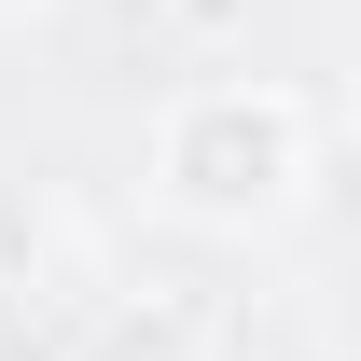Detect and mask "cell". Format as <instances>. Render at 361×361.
Listing matches in <instances>:
<instances>
[{
    "instance_id": "obj_1",
    "label": "cell",
    "mask_w": 361,
    "mask_h": 361,
    "mask_svg": "<svg viewBox=\"0 0 361 361\" xmlns=\"http://www.w3.org/2000/svg\"><path fill=\"white\" fill-rule=\"evenodd\" d=\"M306 180H319V111L278 70H209L139 139V195L195 236H278L306 209Z\"/></svg>"
},
{
    "instance_id": "obj_3",
    "label": "cell",
    "mask_w": 361,
    "mask_h": 361,
    "mask_svg": "<svg viewBox=\"0 0 361 361\" xmlns=\"http://www.w3.org/2000/svg\"><path fill=\"white\" fill-rule=\"evenodd\" d=\"M84 264V236H70V209H56L42 180H0V292H42V278Z\"/></svg>"
},
{
    "instance_id": "obj_2",
    "label": "cell",
    "mask_w": 361,
    "mask_h": 361,
    "mask_svg": "<svg viewBox=\"0 0 361 361\" xmlns=\"http://www.w3.org/2000/svg\"><path fill=\"white\" fill-rule=\"evenodd\" d=\"M56 361H223V334H209L195 292L139 278V292H97V306L70 319V348H56Z\"/></svg>"
},
{
    "instance_id": "obj_4",
    "label": "cell",
    "mask_w": 361,
    "mask_h": 361,
    "mask_svg": "<svg viewBox=\"0 0 361 361\" xmlns=\"http://www.w3.org/2000/svg\"><path fill=\"white\" fill-rule=\"evenodd\" d=\"M0 361H56V348H28V334H0Z\"/></svg>"
}]
</instances>
